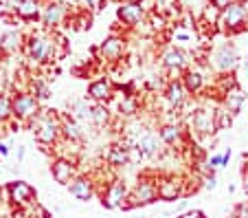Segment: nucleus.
I'll return each mask as SVG.
<instances>
[{"label": "nucleus", "mask_w": 248, "mask_h": 218, "mask_svg": "<svg viewBox=\"0 0 248 218\" xmlns=\"http://www.w3.org/2000/svg\"><path fill=\"white\" fill-rule=\"evenodd\" d=\"M35 100L42 104V101H46L48 97H51V88H48V84L46 82H42V80H33L31 82V90H29Z\"/></svg>", "instance_id": "31"}, {"label": "nucleus", "mask_w": 248, "mask_h": 218, "mask_svg": "<svg viewBox=\"0 0 248 218\" xmlns=\"http://www.w3.org/2000/svg\"><path fill=\"white\" fill-rule=\"evenodd\" d=\"M237 64H239V57H237V53H235V49L229 47V44L220 47L213 53V67H216V71L222 73V75L233 73L235 68H237Z\"/></svg>", "instance_id": "15"}, {"label": "nucleus", "mask_w": 248, "mask_h": 218, "mask_svg": "<svg viewBox=\"0 0 248 218\" xmlns=\"http://www.w3.org/2000/svg\"><path fill=\"white\" fill-rule=\"evenodd\" d=\"M55 110H42L35 115L29 126L33 128V137L40 146H57L62 139V117L53 115Z\"/></svg>", "instance_id": "1"}, {"label": "nucleus", "mask_w": 248, "mask_h": 218, "mask_svg": "<svg viewBox=\"0 0 248 218\" xmlns=\"http://www.w3.org/2000/svg\"><path fill=\"white\" fill-rule=\"evenodd\" d=\"M5 194H7V201H9L14 207H18L20 212L33 207V205H38L35 203V201H38V192H35V187H33L31 183H27V181L18 179V181L7 183Z\"/></svg>", "instance_id": "4"}, {"label": "nucleus", "mask_w": 248, "mask_h": 218, "mask_svg": "<svg viewBox=\"0 0 248 218\" xmlns=\"http://www.w3.org/2000/svg\"><path fill=\"white\" fill-rule=\"evenodd\" d=\"M62 139H66L70 143H79L84 139L81 123H77L73 117H62Z\"/></svg>", "instance_id": "23"}, {"label": "nucleus", "mask_w": 248, "mask_h": 218, "mask_svg": "<svg viewBox=\"0 0 248 218\" xmlns=\"http://www.w3.org/2000/svg\"><path fill=\"white\" fill-rule=\"evenodd\" d=\"M130 190H127V183L123 179H112L108 185H106V190L99 194L101 199V207L106 209H119L121 203L127 199Z\"/></svg>", "instance_id": "8"}, {"label": "nucleus", "mask_w": 248, "mask_h": 218, "mask_svg": "<svg viewBox=\"0 0 248 218\" xmlns=\"http://www.w3.org/2000/svg\"><path fill=\"white\" fill-rule=\"evenodd\" d=\"M180 218H206V214L202 212V209H189V212H185Z\"/></svg>", "instance_id": "36"}, {"label": "nucleus", "mask_w": 248, "mask_h": 218, "mask_svg": "<svg viewBox=\"0 0 248 218\" xmlns=\"http://www.w3.org/2000/svg\"><path fill=\"white\" fill-rule=\"evenodd\" d=\"M140 110V101H139V95H123V100L119 101V115L121 117H136Z\"/></svg>", "instance_id": "26"}, {"label": "nucleus", "mask_w": 248, "mask_h": 218, "mask_svg": "<svg viewBox=\"0 0 248 218\" xmlns=\"http://www.w3.org/2000/svg\"><path fill=\"white\" fill-rule=\"evenodd\" d=\"M152 27H154V29H165V18H163V16L152 14Z\"/></svg>", "instance_id": "38"}, {"label": "nucleus", "mask_w": 248, "mask_h": 218, "mask_svg": "<svg viewBox=\"0 0 248 218\" xmlns=\"http://www.w3.org/2000/svg\"><path fill=\"white\" fill-rule=\"evenodd\" d=\"M163 68L165 71H171V73H185L187 71V55H185V51H180V49H169V51L163 53Z\"/></svg>", "instance_id": "19"}, {"label": "nucleus", "mask_w": 248, "mask_h": 218, "mask_svg": "<svg viewBox=\"0 0 248 218\" xmlns=\"http://www.w3.org/2000/svg\"><path fill=\"white\" fill-rule=\"evenodd\" d=\"M165 100H167L169 108H173V110H183L185 106H187L189 93L185 90L180 77L178 80H169L167 82V86H165Z\"/></svg>", "instance_id": "16"}, {"label": "nucleus", "mask_w": 248, "mask_h": 218, "mask_svg": "<svg viewBox=\"0 0 248 218\" xmlns=\"http://www.w3.org/2000/svg\"><path fill=\"white\" fill-rule=\"evenodd\" d=\"M77 174H79V172H77V161H75V159L55 157L51 161V176H53V181H55V183L68 185Z\"/></svg>", "instance_id": "11"}, {"label": "nucleus", "mask_w": 248, "mask_h": 218, "mask_svg": "<svg viewBox=\"0 0 248 218\" xmlns=\"http://www.w3.org/2000/svg\"><path fill=\"white\" fill-rule=\"evenodd\" d=\"M160 146H163V141H160L158 133H156V130H152V128H147L145 133H143L134 141V150L139 152L143 159L158 157V154H160Z\"/></svg>", "instance_id": "13"}, {"label": "nucleus", "mask_w": 248, "mask_h": 218, "mask_svg": "<svg viewBox=\"0 0 248 218\" xmlns=\"http://www.w3.org/2000/svg\"><path fill=\"white\" fill-rule=\"evenodd\" d=\"M53 47H55V44H53L48 38H44V35H31L27 42V57L31 62H35V64L51 62L53 57H55Z\"/></svg>", "instance_id": "9"}, {"label": "nucleus", "mask_w": 248, "mask_h": 218, "mask_svg": "<svg viewBox=\"0 0 248 218\" xmlns=\"http://www.w3.org/2000/svg\"><path fill=\"white\" fill-rule=\"evenodd\" d=\"M90 123L94 126H108L110 123V110L106 104H93L90 106Z\"/></svg>", "instance_id": "29"}, {"label": "nucleus", "mask_w": 248, "mask_h": 218, "mask_svg": "<svg viewBox=\"0 0 248 218\" xmlns=\"http://www.w3.org/2000/svg\"><path fill=\"white\" fill-rule=\"evenodd\" d=\"M66 187H68L70 196H75V199L81 201V203L93 201L94 194H97V181H94L93 176H88V174H77L75 179L66 185Z\"/></svg>", "instance_id": "10"}, {"label": "nucleus", "mask_w": 248, "mask_h": 218, "mask_svg": "<svg viewBox=\"0 0 248 218\" xmlns=\"http://www.w3.org/2000/svg\"><path fill=\"white\" fill-rule=\"evenodd\" d=\"M125 51V40L119 38V35H110L101 42L99 47V53H101V60H108V62H117L119 57L123 55Z\"/></svg>", "instance_id": "20"}, {"label": "nucleus", "mask_w": 248, "mask_h": 218, "mask_svg": "<svg viewBox=\"0 0 248 218\" xmlns=\"http://www.w3.org/2000/svg\"><path fill=\"white\" fill-rule=\"evenodd\" d=\"M114 97V84L108 80V77H99V80L90 82L88 90H86V100L93 101V104H106L112 101Z\"/></svg>", "instance_id": "12"}, {"label": "nucleus", "mask_w": 248, "mask_h": 218, "mask_svg": "<svg viewBox=\"0 0 248 218\" xmlns=\"http://www.w3.org/2000/svg\"><path fill=\"white\" fill-rule=\"evenodd\" d=\"M189 126L191 133H196L198 137H213L217 133L216 130V121H213V110L206 106H196L189 117Z\"/></svg>", "instance_id": "6"}, {"label": "nucleus", "mask_w": 248, "mask_h": 218, "mask_svg": "<svg viewBox=\"0 0 248 218\" xmlns=\"http://www.w3.org/2000/svg\"><path fill=\"white\" fill-rule=\"evenodd\" d=\"M246 18H248V9L242 2H229L224 9H220V24L229 34L239 31L246 24Z\"/></svg>", "instance_id": "7"}, {"label": "nucleus", "mask_w": 248, "mask_h": 218, "mask_svg": "<svg viewBox=\"0 0 248 218\" xmlns=\"http://www.w3.org/2000/svg\"><path fill=\"white\" fill-rule=\"evenodd\" d=\"M180 82H183L185 90L189 93V97H196L198 93H202V88H204V75H202L200 71H196V68H187V71L183 73V77H180Z\"/></svg>", "instance_id": "22"}, {"label": "nucleus", "mask_w": 248, "mask_h": 218, "mask_svg": "<svg viewBox=\"0 0 248 218\" xmlns=\"http://www.w3.org/2000/svg\"><path fill=\"white\" fill-rule=\"evenodd\" d=\"M229 159H231V150H224L222 154H211V157L206 159V170L209 172L220 170V168H224L226 163H229Z\"/></svg>", "instance_id": "32"}, {"label": "nucleus", "mask_w": 248, "mask_h": 218, "mask_svg": "<svg viewBox=\"0 0 248 218\" xmlns=\"http://www.w3.org/2000/svg\"><path fill=\"white\" fill-rule=\"evenodd\" d=\"M62 18H64V7H62V5H57V2H51V5L44 7V11H42L44 24H48V27H55V24L62 22Z\"/></svg>", "instance_id": "28"}, {"label": "nucleus", "mask_w": 248, "mask_h": 218, "mask_svg": "<svg viewBox=\"0 0 248 218\" xmlns=\"http://www.w3.org/2000/svg\"><path fill=\"white\" fill-rule=\"evenodd\" d=\"M244 101H246V93L242 90V86L237 84V82H233V84H229L224 90H222V100H220V106L222 108H226L231 115H239L244 108Z\"/></svg>", "instance_id": "14"}, {"label": "nucleus", "mask_w": 248, "mask_h": 218, "mask_svg": "<svg viewBox=\"0 0 248 218\" xmlns=\"http://www.w3.org/2000/svg\"><path fill=\"white\" fill-rule=\"evenodd\" d=\"M123 2H140V0H123Z\"/></svg>", "instance_id": "43"}, {"label": "nucleus", "mask_w": 248, "mask_h": 218, "mask_svg": "<svg viewBox=\"0 0 248 218\" xmlns=\"http://www.w3.org/2000/svg\"><path fill=\"white\" fill-rule=\"evenodd\" d=\"M16 16L20 20H38L40 18V2L38 0H20Z\"/></svg>", "instance_id": "25"}, {"label": "nucleus", "mask_w": 248, "mask_h": 218, "mask_svg": "<svg viewBox=\"0 0 248 218\" xmlns=\"http://www.w3.org/2000/svg\"><path fill=\"white\" fill-rule=\"evenodd\" d=\"M173 218H180V216H173Z\"/></svg>", "instance_id": "45"}, {"label": "nucleus", "mask_w": 248, "mask_h": 218, "mask_svg": "<svg viewBox=\"0 0 248 218\" xmlns=\"http://www.w3.org/2000/svg\"><path fill=\"white\" fill-rule=\"evenodd\" d=\"M22 157H24V146H20V150H18V163L22 161Z\"/></svg>", "instance_id": "42"}, {"label": "nucleus", "mask_w": 248, "mask_h": 218, "mask_svg": "<svg viewBox=\"0 0 248 218\" xmlns=\"http://www.w3.org/2000/svg\"><path fill=\"white\" fill-rule=\"evenodd\" d=\"M235 218H248V203H237V207H235Z\"/></svg>", "instance_id": "35"}, {"label": "nucleus", "mask_w": 248, "mask_h": 218, "mask_svg": "<svg viewBox=\"0 0 248 218\" xmlns=\"http://www.w3.org/2000/svg\"><path fill=\"white\" fill-rule=\"evenodd\" d=\"M216 185H217L216 174H206L204 176V187H206V190H216Z\"/></svg>", "instance_id": "37"}, {"label": "nucleus", "mask_w": 248, "mask_h": 218, "mask_svg": "<svg viewBox=\"0 0 248 218\" xmlns=\"http://www.w3.org/2000/svg\"><path fill=\"white\" fill-rule=\"evenodd\" d=\"M117 16L125 27H136L145 16V9H143L140 2H121L117 9Z\"/></svg>", "instance_id": "18"}, {"label": "nucleus", "mask_w": 248, "mask_h": 218, "mask_svg": "<svg viewBox=\"0 0 248 218\" xmlns=\"http://www.w3.org/2000/svg\"><path fill=\"white\" fill-rule=\"evenodd\" d=\"M90 106H93V101H88V100H75L68 106V113L77 123L90 121Z\"/></svg>", "instance_id": "24"}, {"label": "nucleus", "mask_w": 248, "mask_h": 218, "mask_svg": "<svg viewBox=\"0 0 248 218\" xmlns=\"http://www.w3.org/2000/svg\"><path fill=\"white\" fill-rule=\"evenodd\" d=\"M9 154V146L5 141H0V157H7Z\"/></svg>", "instance_id": "40"}, {"label": "nucleus", "mask_w": 248, "mask_h": 218, "mask_svg": "<svg viewBox=\"0 0 248 218\" xmlns=\"http://www.w3.org/2000/svg\"><path fill=\"white\" fill-rule=\"evenodd\" d=\"M211 2H213V7H217V9H224L231 0H211Z\"/></svg>", "instance_id": "39"}, {"label": "nucleus", "mask_w": 248, "mask_h": 218, "mask_svg": "<svg viewBox=\"0 0 248 218\" xmlns=\"http://www.w3.org/2000/svg\"><path fill=\"white\" fill-rule=\"evenodd\" d=\"M158 201L156 196V179H150V176H140L136 181L134 190L127 194V199L121 203L123 212H130V209H136V207H145V205H152Z\"/></svg>", "instance_id": "2"}, {"label": "nucleus", "mask_w": 248, "mask_h": 218, "mask_svg": "<svg viewBox=\"0 0 248 218\" xmlns=\"http://www.w3.org/2000/svg\"><path fill=\"white\" fill-rule=\"evenodd\" d=\"M31 218H53L48 214V209H44L42 205H33V216Z\"/></svg>", "instance_id": "34"}, {"label": "nucleus", "mask_w": 248, "mask_h": 218, "mask_svg": "<svg viewBox=\"0 0 248 218\" xmlns=\"http://www.w3.org/2000/svg\"><path fill=\"white\" fill-rule=\"evenodd\" d=\"M156 133H158L160 141H163L165 146H183L189 137L187 130H185L180 123H163Z\"/></svg>", "instance_id": "17"}, {"label": "nucleus", "mask_w": 248, "mask_h": 218, "mask_svg": "<svg viewBox=\"0 0 248 218\" xmlns=\"http://www.w3.org/2000/svg\"><path fill=\"white\" fill-rule=\"evenodd\" d=\"M38 113L40 101L29 90H20L11 97V119H16L18 123H31Z\"/></svg>", "instance_id": "5"}, {"label": "nucleus", "mask_w": 248, "mask_h": 218, "mask_svg": "<svg viewBox=\"0 0 248 218\" xmlns=\"http://www.w3.org/2000/svg\"><path fill=\"white\" fill-rule=\"evenodd\" d=\"M22 47V35L18 31H7L0 35V51L2 53H14Z\"/></svg>", "instance_id": "27"}, {"label": "nucleus", "mask_w": 248, "mask_h": 218, "mask_svg": "<svg viewBox=\"0 0 248 218\" xmlns=\"http://www.w3.org/2000/svg\"><path fill=\"white\" fill-rule=\"evenodd\" d=\"M213 121H216V130H217V133H220V130H229L231 126H233V115H231L226 108L217 106V108L213 110Z\"/></svg>", "instance_id": "30"}, {"label": "nucleus", "mask_w": 248, "mask_h": 218, "mask_svg": "<svg viewBox=\"0 0 248 218\" xmlns=\"http://www.w3.org/2000/svg\"><path fill=\"white\" fill-rule=\"evenodd\" d=\"M246 100H248V88H246Z\"/></svg>", "instance_id": "44"}, {"label": "nucleus", "mask_w": 248, "mask_h": 218, "mask_svg": "<svg viewBox=\"0 0 248 218\" xmlns=\"http://www.w3.org/2000/svg\"><path fill=\"white\" fill-rule=\"evenodd\" d=\"M156 196L165 203H176L180 199H187V179L176 174L156 176Z\"/></svg>", "instance_id": "3"}, {"label": "nucleus", "mask_w": 248, "mask_h": 218, "mask_svg": "<svg viewBox=\"0 0 248 218\" xmlns=\"http://www.w3.org/2000/svg\"><path fill=\"white\" fill-rule=\"evenodd\" d=\"M11 119V95L0 93V123H7Z\"/></svg>", "instance_id": "33"}, {"label": "nucleus", "mask_w": 248, "mask_h": 218, "mask_svg": "<svg viewBox=\"0 0 248 218\" xmlns=\"http://www.w3.org/2000/svg\"><path fill=\"white\" fill-rule=\"evenodd\" d=\"M242 190H244V194L248 196V172L244 174V179H242Z\"/></svg>", "instance_id": "41"}, {"label": "nucleus", "mask_w": 248, "mask_h": 218, "mask_svg": "<svg viewBox=\"0 0 248 218\" xmlns=\"http://www.w3.org/2000/svg\"><path fill=\"white\" fill-rule=\"evenodd\" d=\"M132 148L123 146V143H114V146L108 148L106 152V161H108L110 168H125L132 163V154H130Z\"/></svg>", "instance_id": "21"}]
</instances>
